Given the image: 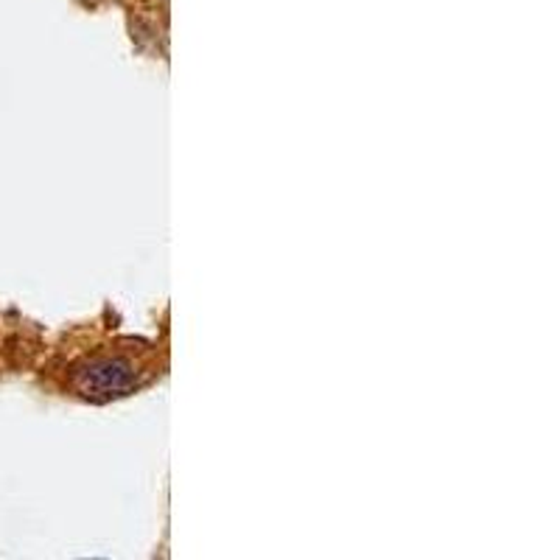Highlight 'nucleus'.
I'll return each instance as SVG.
<instances>
[{
	"instance_id": "nucleus-1",
	"label": "nucleus",
	"mask_w": 560,
	"mask_h": 560,
	"mask_svg": "<svg viewBox=\"0 0 560 560\" xmlns=\"http://www.w3.org/2000/svg\"><path fill=\"white\" fill-rule=\"evenodd\" d=\"M135 381V370L124 358H96L76 373V385L85 395H118Z\"/></svg>"
}]
</instances>
